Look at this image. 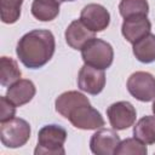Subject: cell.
Listing matches in <instances>:
<instances>
[{
  "label": "cell",
  "mask_w": 155,
  "mask_h": 155,
  "mask_svg": "<svg viewBox=\"0 0 155 155\" xmlns=\"http://www.w3.org/2000/svg\"><path fill=\"white\" fill-rule=\"evenodd\" d=\"M54 50L53 34L46 29H34L18 40L16 53L23 65L29 69H39L50 62Z\"/></svg>",
  "instance_id": "obj_1"
},
{
  "label": "cell",
  "mask_w": 155,
  "mask_h": 155,
  "mask_svg": "<svg viewBox=\"0 0 155 155\" xmlns=\"http://www.w3.org/2000/svg\"><path fill=\"white\" fill-rule=\"evenodd\" d=\"M67 131L59 125H45L38 133V145L34 150L35 155H64V143L67 140Z\"/></svg>",
  "instance_id": "obj_2"
},
{
  "label": "cell",
  "mask_w": 155,
  "mask_h": 155,
  "mask_svg": "<svg viewBox=\"0 0 155 155\" xmlns=\"http://www.w3.org/2000/svg\"><path fill=\"white\" fill-rule=\"evenodd\" d=\"M81 58L85 64L104 70L113 64L114 50L109 42L93 38L82 46Z\"/></svg>",
  "instance_id": "obj_3"
},
{
  "label": "cell",
  "mask_w": 155,
  "mask_h": 155,
  "mask_svg": "<svg viewBox=\"0 0 155 155\" xmlns=\"http://www.w3.org/2000/svg\"><path fill=\"white\" fill-rule=\"evenodd\" d=\"M30 125L21 117H12L0 124V139L6 148L23 147L30 138Z\"/></svg>",
  "instance_id": "obj_4"
},
{
  "label": "cell",
  "mask_w": 155,
  "mask_h": 155,
  "mask_svg": "<svg viewBox=\"0 0 155 155\" xmlns=\"http://www.w3.org/2000/svg\"><path fill=\"white\" fill-rule=\"evenodd\" d=\"M127 90L132 97L140 102L154 101L155 78L148 71H136L127 80Z\"/></svg>",
  "instance_id": "obj_5"
},
{
  "label": "cell",
  "mask_w": 155,
  "mask_h": 155,
  "mask_svg": "<svg viewBox=\"0 0 155 155\" xmlns=\"http://www.w3.org/2000/svg\"><path fill=\"white\" fill-rule=\"evenodd\" d=\"M107 116L110 126L116 131H122L131 127L137 117L136 108L126 101L113 103L107 109Z\"/></svg>",
  "instance_id": "obj_6"
},
{
  "label": "cell",
  "mask_w": 155,
  "mask_h": 155,
  "mask_svg": "<svg viewBox=\"0 0 155 155\" xmlns=\"http://www.w3.org/2000/svg\"><path fill=\"white\" fill-rule=\"evenodd\" d=\"M68 120L79 130H97L104 126L103 116L91 104H82L75 108L69 114Z\"/></svg>",
  "instance_id": "obj_7"
},
{
  "label": "cell",
  "mask_w": 155,
  "mask_h": 155,
  "mask_svg": "<svg viewBox=\"0 0 155 155\" xmlns=\"http://www.w3.org/2000/svg\"><path fill=\"white\" fill-rule=\"evenodd\" d=\"M78 86L81 91L88 94H98L105 86V73L91 65H82L78 74Z\"/></svg>",
  "instance_id": "obj_8"
},
{
  "label": "cell",
  "mask_w": 155,
  "mask_h": 155,
  "mask_svg": "<svg viewBox=\"0 0 155 155\" xmlns=\"http://www.w3.org/2000/svg\"><path fill=\"white\" fill-rule=\"evenodd\" d=\"M80 19L88 29L97 33L108 28L110 23V13L103 5L88 4L81 10Z\"/></svg>",
  "instance_id": "obj_9"
},
{
  "label": "cell",
  "mask_w": 155,
  "mask_h": 155,
  "mask_svg": "<svg viewBox=\"0 0 155 155\" xmlns=\"http://www.w3.org/2000/svg\"><path fill=\"white\" fill-rule=\"evenodd\" d=\"M120 142V137L114 128H101L92 134L90 148L96 155H114Z\"/></svg>",
  "instance_id": "obj_10"
},
{
  "label": "cell",
  "mask_w": 155,
  "mask_h": 155,
  "mask_svg": "<svg viewBox=\"0 0 155 155\" xmlns=\"http://www.w3.org/2000/svg\"><path fill=\"white\" fill-rule=\"evenodd\" d=\"M150 30H151V23L147 16L126 18L124 19L121 25V33L124 38L131 44H134L139 39L148 35Z\"/></svg>",
  "instance_id": "obj_11"
},
{
  "label": "cell",
  "mask_w": 155,
  "mask_h": 155,
  "mask_svg": "<svg viewBox=\"0 0 155 155\" xmlns=\"http://www.w3.org/2000/svg\"><path fill=\"white\" fill-rule=\"evenodd\" d=\"M36 93V87L33 81L28 79H19L11 86H8L6 91V97L16 105L22 107L29 103Z\"/></svg>",
  "instance_id": "obj_12"
},
{
  "label": "cell",
  "mask_w": 155,
  "mask_h": 155,
  "mask_svg": "<svg viewBox=\"0 0 155 155\" xmlns=\"http://www.w3.org/2000/svg\"><path fill=\"white\" fill-rule=\"evenodd\" d=\"M65 36V41L67 44L74 48V50H81L82 46L90 41L91 39L96 38L94 36V31H92L91 29H88L82 22L81 19H75L65 29L64 33Z\"/></svg>",
  "instance_id": "obj_13"
},
{
  "label": "cell",
  "mask_w": 155,
  "mask_h": 155,
  "mask_svg": "<svg viewBox=\"0 0 155 155\" xmlns=\"http://www.w3.org/2000/svg\"><path fill=\"white\" fill-rule=\"evenodd\" d=\"M82 104H90V101L85 94H82L81 92H78V91L63 92L62 94H59L56 98V102H54L56 111L65 119H68L69 114L75 108L80 107Z\"/></svg>",
  "instance_id": "obj_14"
},
{
  "label": "cell",
  "mask_w": 155,
  "mask_h": 155,
  "mask_svg": "<svg viewBox=\"0 0 155 155\" xmlns=\"http://www.w3.org/2000/svg\"><path fill=\"white\" fill-rule=\"evenodd\" d=\"M59 13L58 0H34L31 4V15L41 22L53 21Z\"/></svg>",
  "instance_id": "obj_15"
},
{
  "label": "cell",
  "mask_w": 155,
  "mask_h": 155,
  "mask_svg": "<svg viewBox=\"0 0 155 155\" xmlns=\"http://www.w3.org/2000/svg\"><path fill=\"white\" fill-rule=\"evenodd\" d=\"M132 51L134 57L142 63L155 62V35L149 33L144 38L132 44Z\"/></svg>",
  "instance_id": "obj_16"
},
{
  "label": "cell",
  "mask_w": 155,
  "mask_h": 155,
  "mask_svg": "<svg viewBox=\"0 0 155 155\" xmlns=\"http://www.w3.org/2000/svg\"><path fill=\"white\" fill-rule=\"evenodd\" d=\"M22 71L17 62L11 58L2 56L0 58V84L4 87H8L21 79Z\"/></svg>",
  "instance_id": "obj_17"
},
{
  "label": "cell",
  "mask_w": 155,
  "mask_h": 155,
  "mask_svg": "<svg viewBox=\"0 0 155 155\" xmlns=\"http://www.w3.org/2000/svg\"><path fill=\"white\" fill-rule=\"evenodd\" d=\"M133 136L144 144L155 143V115H147L133 126Z\"/></svg>",
  "instance_id": "obj_18"
},
{
  "label": "cell",
  "mask_w": 155,
  "mask_h": 155,
  "mask_svg": "<svg viewBox=\"0 0 155 155\" xmlns=\"http://www.w3.org/2000/svg\"><path fill=\"white\" fill-rule=\"evenodd\" d=\"M119 11L125 19L137 16H148L149 4L147 0H121Z\"/></svg>",
  "instance_id": "obj_19"
},
{
  "label": "cell",
  "mask_w": 155,
  "mask_h": 155,
  "mask_svg": "<svg viewBox=\"0 0 155 155\" xmlns=\"http://www.w3.org/2000/svg\"><path fill=\"white\" fill-rule=\"evenodd\" d=\"M23 0H0L1 21L6 24L16 23L21 16Z\"/></svg>",
  "instance_id": "obj_20"
},
{
  "label": "cell",
  "mask_w": 155,
  "mask_h": 155,
  "mask_svg": "<svg viewBox=\"0 0 155 155\" xmlns=\"http://www.w3.org/2000/svg\"><path fill=\"white\" fill-rule=\"evenodd\" d=\"M148 149L143 142L137 138H126L120 142L115 154L116 155H145Z\"/></svg>",
  "instance_id": "obj_21"
},
{
  "label": "cell",
  "mask_w": 155,
  "mask_h": 155,
  "mask_svg": "<svg viewBox=\"0 0 155 155\" xmlns=\"http://www.w3.org/2000/svg\"><path fill=\"white\" fill-rule=\"evenodd\" d=\"M15 114H16V105L6 96H1L0 97V122L7 121L15 117Z\"/></svg>",
  "instance_id": "obj_22"
},
{
  "label": "cell",
  "mask_w": 155,
  "mask_h": 155,
  "mask_svg": "<svg viewBox=\"0 0 155 155\" xmlns=\"http://www.w3.org/2000/svg\"><path fill=\"white\" fill-rule=\"evenodd\" d=\"M151 109H153V113L155 115V98H154V102H153V105H151Z\"/></svg>",
  "instance_id": "obj_23"
},
{
  "label": "cell",
  "mask_w": 155,
  "mask_h": 155,
  "mask_svg": "<svg viewBox=\"0 0 155 155\" xmlns=\"http://www.w3.org/2000/svg\"><path fill=\"white\" fill-rule=\"evenodd\" d=\"M59 2H65V1H75V0H58Z\"/></svg>",
  "instance_id": "obj_24"
}]
</instances>
